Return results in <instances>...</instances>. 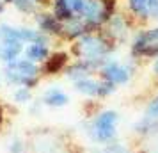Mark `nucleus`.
I'll list each match as a JSON object with an SVG mask.
<instances>
[{"label": "nucleus", "instance_id": "7", "mask_svg": "<svg viewBox=\"0 0 158 153\" xmlns=\"http://www.w3.org/2000/svg\"><path fill=\"white\" fill-rule=\"evenodd\" d=\"M69 64V55L66 52H53L41 64V75H59Z\"/></svg>", "mask_w": 158, "mask_h": 153}, {"label": "nucleus", "instance_id": "19", "mask_svg": "<svg viewBox=\"0 0 158 153\" xmlns=\"http://www.w3.org/2000/svg\"><path fill=\"white\" fill-rule=\"evenodd\" d=\"M13 102L18 105H25V103L32 102V89L29 87H16L13 91Z\"/></svg>", "mask_w": 158, "mask_h": 153}, {"label": "nucleus", "instance_id": "18", "mask_svg": "<svg viewBox=\"0 0 158 153\" xmlns=\"http://www.w3.org/2000/svg\"><path fill=\"white\" fill-rule=\"evenodd\" d=\"M13 6L23 15H37V9H39L34 0H13Z\"/></svg>", "mask_w": 158, "mask_h": 153}, {"label": "nucleus", "instance_id": "9", "mask_svg": "<svg viewBox=\"0 0 158 153\" xmlns=\"http://www.w3.org/2000/svg\"><path fill=\"white\" fill-rule=\"evenodd\" d=\"M128 7L137 18H158V0H128Z\"/></svg>", "mask_w": 158, "mask_h": 153}, {"label": "nucleus", "instance_id": "12", "mask_svg": "<svg viewBox=\"0 0 158 153\" xmlns=\"http://www.w3.org/2000/svg\"><path fill=\"white\" fill-rule=\"evenodd\" d=\"M41 103L43 107H50V109H62L69 103V95L59 87H50L46 89L41 96Z\"/></svg>", "mask_w": 158, "mask_h": 153}, {"label": "nucleus", "instance_id": "28", "mask_svg": "<svg viewBox=\"0 0 158 153\" xmlns=\"http://www.w3.org/2000/svg\"><path fill=\"white\" fill-rule=\"evenodd\" d=\"M4 9H6V6H4V2H0V15L4 13Z\"/></svg>", "mask_w": 158, "mask_h": 153}, {"label": "nucleus", "instance_id": "16", "mask_svg": "<svg viewBox=\"0 0 158 153\" xmlns=\"http://www.w3.org/2000/svg\"><path fill=\"white\" fill-rule=\"evenodd\" d=\"M91 153H139V150L131 148L130 144L123 142V141H112L108 144H103V146H94Z\"/></svg>", "mask_w": 158, "mask_h": 153}, {"label": "nucleus", "instance_id": "10", "mask_svg": "<svg viewBox=\"0 0 158 153\" xmlns=\"http://www.w3.org/2000/svg\"><path fill=\"white\" fill-rule=\"evenodd\" d=\"M36 23L37 30L43 32L46 36H62V23L59 22L53 15L48 13H37L36 15Z\"/></svg>", "mask_w": 158, "mask_h": 153}, {"label": "nucleus", "instance_id": "3", "mask_svg": "<svg viewBox=\"0 0 158 153\" xmlns=\"http://www.w3.org/2000/svg\"><path fill=\"white\" fill-rule=\"evenodd\" d=\"M119 112L114 109H101L93 117H87L85 135L94 146L108 144L117 139V126H119Z\"/></svg>", "mask_w": 158, "mask_h": 153}, {"label": "nucleus", "instance_id": "20", "mask_svg": "<svg viewBox=\"0 0 158 153\" xmlns=\"http://www.w3.org/2000/svg\"><path fill=\"white\" fill-rule=\"evenodd\" d=\"M7 151L9 153H29V146H27V141L23 137H15L9 141V146H7Z\"/></svg>", "mask_w": 158, "mask_h": 153}, {"label": "nucleus", "instance_id": "2", "mask_svg": "<svg viewBox=\"0 0 158 153\" xmlns=\"http://www.w3.org/2000/svg\"><path fill=\"white\" fill-rule=\"evenodd\" d=\"M29 153H75L77 144L69 134L53 128H34L27 134Z\"/></svg>", "mask_w": 158, "mask_h": 153}, {"label": "nucleus", "instance_id": "13", "mask_svg": "<svg viewBox=\"0 0 158 153\" xmlns=\"http://www.w3.org/2000/svg\"><path fill=\"white\" fill-rule=\"evenodd\" d=\"M151 43H158V27L148 29V30H140L137 34L135 39H133V43H131V46H130L131 59H137L139 53H140V50H142L146 45H151Z\"/></svg>", "mask_w": 158, "mask_h": 153}, {"label": "nucleus", "instance_id": "26", "mask_svg": "<svg viewBox=\"0 0 158 153\" xmlns=\"http://www.w3.org/2000/svg\"><path fill=\"white\" fill-rule=\"evenodd\" d=\"M153 73H155V77L158 79V57L153 61Z\"/></svg>", "mask_w": 158, "mask_h": 153}, {"label": "nucleus", "instance_id": "5", "mask_svg": "<svg viewBox=\"0 0 158 153\" xmlns=\"http://www.w3.org/2000/svg\"><path fill=\"white\" fill-rule=\"evenodd\" d=\"M98 73H100V79L114 84L117 87V86L128 84L130 79L133 77V64H124V62L114 61V59H108Z\"/></svg>", "mask_w": 158, "mask_h": 153}, {"label": "nucleus", "instance_id": "21", "mask_svg": "<svg viewBox=\"0 0 158 153\" xmlns=\"http://www.w3.org/2000/svg\"><path fill=\"white\" fill-rule=\"evenodd\" d=\"M100 95H98V100H103V98H108V96H112L115 93V86L114 84H110V82L103 80V79H100Z\"/></svg>", "mask_w": 158, "mask_h": 153}, {"label": "nucleus", "instance_id": "11", "mask_svg": "<svg viewBox=\"0 0 158 153\" xmlns=\"http://www.w3.org/2000/svg\"><path fill=\"white\" fill-rule=\"evenodd\" d=\"M89 32H91V29L87 27V23L80 16H75L69 22L62 23V37L68 39V41H77V39H80L82 36H85Z\"/></svg>", "mask_w": 158, "mask_h": 153}, {"label": "nucleus", "instance_id": "17", "mask_svg": "<svg viewBox=\"0 0 158 153\" xmlns=\"http://www.w3.org/2000/svg\"><path fill=\"white\" fill-rule=\"evenodd\" d=\"M52 15L55 16L60 23H66V22H69L71 18H75V16L71 15L69 7H68L66 0H55V2H53V13H52Z\"/></svg>", "mask_w": 158, "mask_h": 153}, {"label": "nucleus", "instance_id": "6", "mask_svg": "<svg viewBox=\"0 0 158 153\" xmlns=\"http://www.w3.org/2000/svg\"><path fill=\"white\" fill-rule=\"evenodd\" d=\"M105 27H107L105 34H107L114 43H121V41H124V39L128 37V34H130L128 20H126L123 15H117V13H114V15L108 18V22L105 23Z\"/></svg>", "mask_w": 158, "mask_h": 153}, {"label": "nucleus", "instance_id": "8", "mask_svg": "<svg viewBox=\"0 0 158 153\" xmlns=\"http://www.w3.org/2000/svg\"><path fill=\"white\" fill-rule=\"evenodd\" d=\"M133 134L135 137L142 142L146 139H151L158 135V119L156 117H151L148 114H144L135 125H133Z\"/></svg>", "mask_w": 158, "mask_h": 153}, {"label": "nucleus", "instance_id": "4", "mask_svg": "<svg viewBox=\"0 0 158 153\" xmlns=\"http://www.w3.org/2000/svg\"><path fill=\"white\" fill-rule=\"evenodd\" d=\"M2 75L9 86L34 89L41 82V66L25 57H18L16 61L6 64Z\"/></svg>", "mask_w": 158, "mask_h": 153}, {"label": "nucleus", "instance_id": "15", "mask_svg": "<svg viewBox=\"0 0 158 153\" xmlns=\"http://www.w3.org/2000/svg\"><path fill=\"white\" fill-rule=\"evenodd\" d=\"M48 55H50V48H48V45L43 43H30L25 45V48H23V57L39 66L48 59Z\"/></svg>", "mask_w": 158, "mask_h": 153}, {"label": "nucleus", "instance_id": "24", "mask_svg": "<svg viewBox=\"0 0 158 153\" xmlns=\"http://www.w3.org/2000/svg\"><path fill=\"white\" fill-rule=\"evenodd\" d=\"M146 114L151 117H156L158 119V95L151 100L149 103H148V107H146Z\"/></svg>", "mask_w": 158, "mask_h": 153}, {"label": "nucleus", "instance_id": "1", "mask_svg": "<svg viewBox=\"0 0 158 153\" xmlns=\"http://www.w3.org/2000/svg\"><path fill=\"white\" fill-rule=\"evenodd\" d=\"M115 48V43L105 32H89L85 36H82L80 39L75 41L73 45V55L77 57V61H84L87 66L93 70L94 73H98L103 68V64L107 62L112 52Z\"/></svg>", "mask_w": 158, "mask_h": 153}, {"label": "nucleus", "instance_id": "23", "mask_svg": "<svg viewBox=\"0 0 158 153\" xmlns=\"http://www.w3.org/2000/svg\"><path fill=\"white\" fill-rule=\"evenodd\" d=\"M66 4L73 16H80L84 11V6H85V0H66Z\"/></svg>", "mask_w": 158, "mask_h": 153}, {"label": "nucleus", "instance_id": "27", "mask_svg": "<svg viewBox=\"0 0 158 153\" xmlns=\"http://www.w3.org/2000/svg\"><path fill=\"white\" fill-rule=\"evenodd\" d=\"M34 2H36L37 6H43V4H48V2H46V0H34Z\"/></svg>", "mask_w": 158, "mask_h": 153}, {"label": "nucleus", "instance_id": "22", "mask_svg": "<svg viewBox=\"0 0 158 153\" xmlns=\"http://www.w3.org/2000/svg\"><path fill=\"white\" fill-rule=\"evenodd\" d=\"M142 144L144 146L140 150V153H158V135L142 141Z\"/></svg>", "mask_w": 158, "mask_h": 153}, {"label": "nucleus", "instance_id": "25", "mask_svg": "<svg viewBox=\"0 0 158 153\" xmlns=\"http://www.w3.org/2000/svg\"><path fill=\"white\" fill-rule=\"evenodd\" d=\"M41 107H43V103H41V102H34V100H32V102H30L29 110L32 112V114H39V112H41Z\"/></svg>", "mask_w": 158, "mask_h": 153}, {"label": "nucleus", "instance_id": "14", "mask_svg": "<svg viewBox=\"0 0 158 153\" xmlns=\"http://www.w3.org/2000/svg\"><path fill=\"white\" fill-rule=\"evenodd\" d=\"M100 79L96 77H85V79H80V80L73 82V87L78 95L85 96V98H91V100H96L98 95H100Z\"/></svg>", "mask_w": 158, "mask_h": 153}]
</instances>
